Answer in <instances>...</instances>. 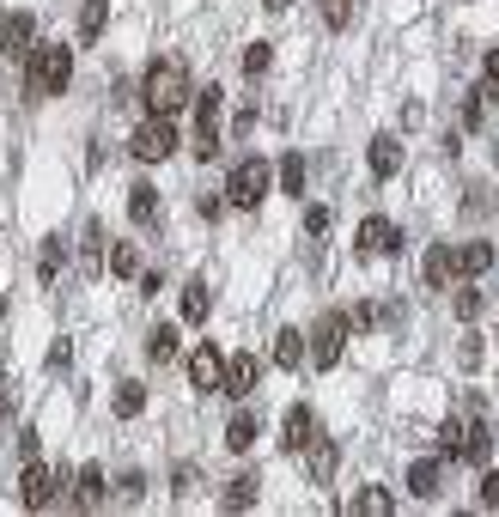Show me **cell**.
I'll return each instance as SVG.
<instances>
[{"label":"cell","mask_w":499,"mask_h":517,"mask_svg":"<svg viewBox=\"0 0 499 517\" xmlns=\"http://www.w3.org/2000/svg\"><path fill=\"white\" fill-rule=\"evenodd\" d=\"M104 493H110L104 469H80V475H74V499H67V505H80V511H98V505H104Z\"/></svg>","instance_id":"14"},{"label":"cell","mask_w":499,"mask_h":517,"mask_svg":"<svg viewBox=\"0 0 499 517\" xmlns=\"http://www.w3.org/2000/svg\"><path fill=\"white\" fill-rule=\"evenodd\" d=\"M311 438H317V414H311V408H293V414H287V438H280V445H287V451H311Z\"/></svg>","instance_id":"15"},{"label":"cell","mask_w":499,"mask_h":517,"mask_svg":"<svg viewBox=\"0 0 499 517\" xmlns=\"http://www.w3.org/2000/svg\"><path fill=\"white\" fill-rule=\"evenodd\" d=\"M189 98H195L189 92V67L177 55H165V61L147 67V80H140V104H147V116H177Z\"/></svg>","instance_id":"1"},{"label":"cell","mask_w":499,"mask_h":517,"mask_svg":"<svg viewBox=\"0 0 499 517\" xmlns=\"http://www.w3.org/2000/svg\"><path fill=\"white\" fill-rule=\"evenodd\" d=\"M0 414H7V408H0Z\"/></svg>","instance_id":"48"},{"label":"cell","mask_w":499,"mask_h":517,"mask_svg":"<svg viewBox=\"0 0 499 517\" xmlns=\"http://www.w3.org/2000/svg\"><path fill=\"white\" fill-rule=\"evenodd\" d=\"M140 487H147V481H140V475H134V469H128V475H122V481H116V493H122V499H128V505H134V499H140Z\"/></svg>","instance_id":"42"},{"label":"cell","mask_w":499,"mask_h":517,"mask_svg":"<svg viewBox=\"0 0 499 517\" xmlns=\"http://www.w3.org/2000/svg\"><path fill=\"white\" fill-rule=\"evenodd\" d=\"M305 177H311V171H305V159H299V153H287V159H280V189H287L293 201L305 195Z\"/></svg>","instance_id":"26"},{"label":"cell","mask_w":499,"mask_h":517,"mask_svg":"<svg viewBox=\"0 0 499 517\" xmlns=\"http://www.w3.org/2000/svg\"><path fill=\"white\" fill-rule=\"evenodd\" d=\"M220 86H201V98H195V122H220Z\"/></svg>","instance_id":"34"},{"label":"cell","mask_w":499,"mask_h":517,"mask_svg":"<svg viewBox=\"0 0 499 517\" xmlns=\"http://www.w3.org/2000/svg\"><path fill=\"white\" fill-rule=\"evenodd\" d=\"M207 311H213V292H207L201 280H189V286H183V317H189V323H207Z\"/></svg>","instance_id":"23"},{"label":"cell","mask_w":499,"mask_h":517,"mask_svg":"<svg viewBox=\"0 0 499 517\" xmlns=\"http://www.w3.org/2000/svg\"><path fill=\"white\" fill-rule=\"evenodd\" d=\"M475 499H481L487 511H499V469H487V475H481V493H475Z\"/></svg>","instance_id":"37"},{"label":"cell","mask_w":499,"mask_h":517,"mask_svg":"<svg viewBox=\"0 0 499 517\" xmlns=\"http://www.w3.org/2000/svg\"><path fill=\"white\" fill-rule=\"evenodd\" d=\"M268 61H274L268 43H250V49H244V73H268Z\"/></svg>","instance_id":"35"},{"label":"cell","mask_w":499,"mask_h":517,"mask_svg":"<svg viewBox=\"0 0 499 517\" xmlns=\"http://www.w3.org/2000/svg\"><path fill=\"white\" fill-rule=\"evenodd\" d=\"M426 286H445V280H457V250L451 244H433V250H426Z\"/></svg>","instance_id":"16"},{"label":"cell","mask_w":499,"mask_h":517,"mask_svg":"<svg viewBox=\"0 0 499 517\" xmlns=\"http://www.w3.org/2000/svg\"><path fill=\"white\" fill-rule=\"evenodd\" d=\"M372 323H378L372 305H353V311H347V329H372Z\"/></svg>","instance_id":"41"},{"label":"cell","mask_w":499,"mask_h":517,"mask_svg":"<svg viewBox=\"0 0 499 517\" xmlns=\"http://www.w3.org/2000/svg\"><path fill=\"white\" fill-rule=\"evenodd\" d=\"M493 268V244H457V274L463 280H481Z\"/></svg>","instance_id":"17"},{"label":"cell","mask_w":499,"mask_h":517,"mask_svg":"<svg viewBox=\"0 0 499 517\" xmlns=\"http://www.w3.org/2000/svg\"><path fill=\"white\" fill-rule=\"evenodd\" d=\"M147 359H153V365H165V359H177V329H171V323H159V329L147 335Z\"/></svg>","instance_id":"24"},{"label":"cell","mask_w":499,"mask_h":517,"mask_svg":"<svg viewBox=\"0 0 499 517\" xmlns=\"http://www.w3.org/2000/svg\"><path fill=\"white\" fill-rule=\"evenodd\" d=\"M189 384H195L201 396H213V390L226 384V359H220V347H207V341H201V347L189 353Z\"/></svg>","instance_id":"8"},{"label":"cell","mask_w":499,"mask_h":517,"mask_svg":"<svg viewBox=\"0 0 499 517\" xmlns=\"http://www.w3.org/2000/svg\"><path fill=\"white\" fill-rule=\"evenodd\" d=\"M335 475V445L329 438H311V481H329Z\"/></svg>","instance_id":"31"},{"label":"cell","mask_w":499,"mask_h":517,"mask_svg":"<svg viewBox=\"0 0 499 517\" xmlns=\"http://www.w3.org/2000/svg\"><path fill=\"white\" fill-rule=\"evenodd\" d=\"M463 432H469L463 420H445V426H439V457H445V463H457V457H463Z\"/></svg>","instance_id":"30"},{"label":"cell","mask_w":499,"mask_h":517,"mask_svg":"<svg viewBox=\"0 0 499 517\" xmlns=\"http://www.w3.org/2000/svg\"><path fill=\"white\" fill-rule=\"evenodd\" d=\"M25 80H31L37 98H61L67 80H74V49H67V43H37L25 55Z\"/></svg>","instance_id":"2"},{"label":"cell","mask_w":499,"mask_h":517,"mask_svg":"<svg viewBox=\"0 0 499 517\" xmlns=\"http://www.w3.org/2000/svg\"><path fill=\"white\" fill-rule=\"evenodd\" d=\"M347 511H360V517H390V511H396V499H390V487H360Z\"/></svg>","instance_id":"18"},{"label":"cell","mask_w":499,"mask_h":517,"mask_svg":"<svg viewBox=\"0 0 499 517\" xmlns=\"http://www.w3.org/2000/svg\"><path fill=\"white\" fill-rule=\"evenodd\" d=\"M341 347H347V317H323L317 329H311V365H317V372H335V365H341Z\"/></svg>","instance_id":"6"},{"label":"cell","mask_w":499,"mask_h":517,"mask_svg":"<svg viewBox=\"0 0 499 517\" xmlns=\"http://www.w3.org/2000/svg\"><path fill=\"white\" fill-rule=\"evenodd\" d=\"M220 505H226V511H244V505H256V475H238V481H226Z\"/></svg>","instance_id":"25"},{"label":"cell","mask_w":499,"mask_h":517,"mask_svg":"<svg viewBox=\"0 0 499 517\" xmlns=\"http://www.w3.org/2000/svg\"><path fill=\"white\" fill-rule=\"evenodd\" d=\"M268 183H274V171H268V159H244V165L232 171V183H226V201H232V207H262V195H268Z\"/></svg>","instance_id":"5"},{"label":"cell","mask_w":499,"mask_h":517,"mask_svg":"<svg viewBox=\"0 0 499 517\" xmlns=\"http://www.w3.org/2000/svg\"><path fill=\"white\" fill-rule=\"evenodd\" d=\"M104 244H110L104 226H92V232H86V262H92V268H104Z\"/></svg>","instance_id":"36"},{"label":"cell","mask_w":499,"mask_h":517,"mask_svg":"<svg viewBox=\"0 0 499 517\" xmlns=\"http://www.w3.org/2000/svg\"><path fill=\"white\" fill-rule=\"evenodd\" d=\"M128 153L140 159V165H165L171 153H177V128H171V116H147L134 128V140H128Z\"/></svg>","instance_id":"4"},{"label":"cell","mask_w":499,"mask_h":517,"mask_svg":"<svg viewBox=\"0 0 499 517\" xmlns=\"http://www.w3.org/2000/svg\"><path fill=\"white\" fill-rule=\"evenodd\" d=\"M171 481H177V499H183V493L195 487V469H189V463H177V475H171Z\"/></svg>","instance_id":"44"},{"label":"cell","mask_w":499,"mask_h":517,"mask_svg":"<svg viewBox=\"0 0 499 517\" xmlns=\"http://www.w3.org/2000/svg\"><path fill=\"white\" fill-rule=\"evenodd\" d=\"M299 359H311V335L280 329V335H274V365H280V372H299Z\"/></svg>","instance_id":"13"},{"label":"cell","mask_w":499,"mask_h":517,"mask_svg":"<svg viewBox=\"0 0 499 517\" xmlns=\"http://www.w3.org/2000/svg\"><path fill=\"white\" fill-rule=\"evenodd\" d=\"M67 359H74V347H67V341H55V347H49V372H61Z\"/></svg>","instance_id":"43"},{"label":"cell","mask_w":499,"mask_h":517,"mask_svg":"<svg viewBox=\"0 0 499 517\" xmlns=\"http://www.w3.org/2000/svg\"><path fill=\"white\" fill-rule=\"evenodd\" d=\"M366 165H372L378 183H390V177L402 171V140H396V134H378V140H372V153H366Z\"/></svg>","instance_id":"12"},{"label":"cell","mask_w":499,"mask_h":517,"mask_svg":"<svg viewBox=\"0 0 499 517\" xmlns=\"http://www.w3.org/2000/svg\"><path fill=\"white\" fill-rule=\"evenodd\" d=\"M487 73H499V55H493V61H487Z\"/></svg>","instance_id":"47"},{"label":"cell","mask_w":499,"mask_h":517,"mask_svg":"<svg viewBox=\"0 0 499 517\" xmlns=\"http://www.w3.org/2000/svg\"><path fill=\"white\" fill-rule=\"evenodd\" d=\"M347 13H353V0H323V19H329V25H335V31H341V25H347Z\"/></svg>","instance_id":"38"},{"label":"cell","mask_w":499,"mask_h":517,"mask_svg":"<svg viewBox=\"0 0 499 517\" xmlns=\"http://www.w3.org/2000/svg\"><path fill=\"white\" fill-rule=\"evenodd\" d=\"M439 487H445V457H420L408 469V493L414 499H439Z\"/></svg>","instance_id":"11"},{"label":"cell","mask_w":499,"mask_h":517,"mask_svg":"<svg viewBox=\"0 0 499 517\" xmlns=\"http://www.w3.org/2000/svg\"><path fill=\"white\" fill-rule=\"evenodd\" d=\"M481 311H487V292H481L475 280H463V286H457V317H463V323H475Z\"/></svg>","instance_id":"27"},{"label":"cell","mask_w":499,"mask_h":517,"mask_svg":"<svg viewBox=\"0 0 499 517\" xmlns=\"http://www.w3.org/2000/svg\"><path fill=\"white\" fill-rule=\"evenodd\" d=\"M457 359L469 365V372H475V365H481V335H463V347H457Z\"/></svg>","instance_id":"39"},{"label":"cell","mask_w":499,"mask_h":517,"mask_svg":"<svg viewBox=\"0 0 499 517\" xmlns=\"http://www.w3.org/2000/svg\"><path fill=\"white\" fill-rule=\"evenodd\" d=\"M262 7H268V13H287V7H293V0H262Z\"/></svg>","instance_id":"45"},{"label":"cell","mask_w":499,"mask_h":517,"mask_svg":"<svg viewBox=\"0 0 499 517\" xmlns=\"http://www.w3.org/2000/svg\"><path fill=\"white\" fill-rule=\"evenodd\" d=\"M305 232H311V238L329 232V207H311V213H305Z\"/></svg>","instance_id":"40"},{"label":"cell","mask_w":499,"mask_h":517,"mask_svg":"<svg viewBox=\"0 0 499 517\" xmlns=\"http://www.w3.org/2000/svg\"><path fill=\"white\" fill-rule=\"evenodd\" d=\"M0 49H7L13 61H25L37 49V19L31 13H7V19H0Z\"/></svg>","instance_id":"10"},{"label":"cell","mask_w":499,"mask_h":517,"mask_svg":"<svg viewBox=\"0 0 499 517\" xmlns=\"http://www.w3.org/2000/svg\"><path fill=\"white\" fill-rule=\"evenodd\" d=\"M195 159H220V122H195Z\"/></svg>","instance_id":"29"},{"label":"cell","mask_w":499,"mask_h":517,"mask_svg":"<svg viewBox=\"0 0 499 517\" xmlns=\"http://www.w3.org/2000/svg\"><path fill=\"white\" fill-rule=\"evenodd\" d=\"M256 384H262V359H256V353H232V359H226V384H220V396H238V402H244Z\"/></svg>","instance_id":"9"},{"label":"cell","mask_w":499,"mask_h":517,"mask_svg":"<svg viewBox=\"0 0 499 517\" xmlns=\"http://www.w3.org/2000/svg\"><path fill=\"white\" fill-rule=\"evenodd\" d=\"M116 414H122V420H140V414H147V384H134V378L116 384Z\"/></svg>","instance_id":"20"},{"label":"cell","mask_w":499,"mask_h":517,"mask_svg":"<svg viewBox=\"0 0 499 517\" xmlns=\"http://www.w3.org/2000/svg\"><path fill=\"white\" fill-rule=\"evenodd\" d=\"M0 323H7V292H0Z\"/></svg>","instance_id":"46"},{"label":"cell","mask_w":499,"mask_h":517,"mask_svg":"<svg viewBox=\"0 0 499 517\" xmlns=\"http://www.w3.org/2000/svg\"><path fill=\"white\" fill-rule=\"evenodd\" d=\"M104 25H110V0H86L80 7V43H98Z\"/></svg>","instance_id":"19"},{"label":"cell","mask_w":499,"mask_h":517,"mask_svg":"<svg viewBox=\"0 0 499 517\" xmlns=\"http://www.w3.org/2000/svg\"><path fill=\"white\" fill-rule=\"evenodd\" d=\"M61 262H67V244H61V238H43V256H37V274H43V280H55V274H61Z\"/></svg>","instance_id":"32"},{"label":"cell","mask_w":499,"mask_h":517,"mask_svg":"<svg viewBox=\"0 0 499 517\" xmlns=\"http://www.w3.org/2000/svg\"><path fill=\"white\" fill-rule=\"evenodd\" d=\"M110 274L134 280V274H140V250H134V244H110Z\"/></svg>","instance_id":"33"},{"label":"cell","mask_w":499,"mask_h":517,"mask_svg":"<svg viewBox=\"0 0 499 517\" xmlns=\"http://www.w3.org/2000/svg\"><path fill=\"white\" fill-rule=\"evenodd\" d=\"M493 457V432L481 426V420H469V432H463V463H487Z\"/></svg>","instance_id":"21"},{"label":"cell","mask_w":499,"mask_h":517,"mask_svg":"<svg viewBox=\"0 0 499 517\" xmlns=\"http://www.w3.org/2000/svg\"><path fill=\"white\" fill-rule=\"evenodd\" d=\"M250 445H256V414H238L226 426V451H250Z\"/></svg>","instance_id":"28"},{"label":"cell","mask_w":499,"mask_h":517,"mask_svg":"<svg viewBox=\"0 0 499 517\" xmlns=\"http://www.w3.org/2000/svg\"><path fill=\"white\" fill-rule=\"evenodd\" d=\"M353 244H360V256H396V250H402V232H396V219L372 213V219H360Z\"/></svg>","instance_id":"7"},{"label":"cell","mask_w":499,"mask_h":517,"mask_svg":"<svg viewBox=\"0 0 499 517\" xmlns=\"http://www.w3.org/2000/svg\"><path fill=\"white\" fill-rule=\"evenodd\" d=\"M61 487H67V469H49V463L25 457V475H19V499H25L31 511H49L55 499H67Z\"/></svg>","instance_id":"3"},{"label":"cell","mask_w":499,"mask_h":517,"mask_svg":"<svg viewBox=\"0 0 499 517\" xmlns=\"http://www.w3.org/2000/svg\"><path fill=\"white\" fill-rule=\"evenodd\" d=\"M153 213H159V189H153V183H134V189H128V219H140V226H147Z\"/></svg>","instance_id":"22"}]
</instances>
